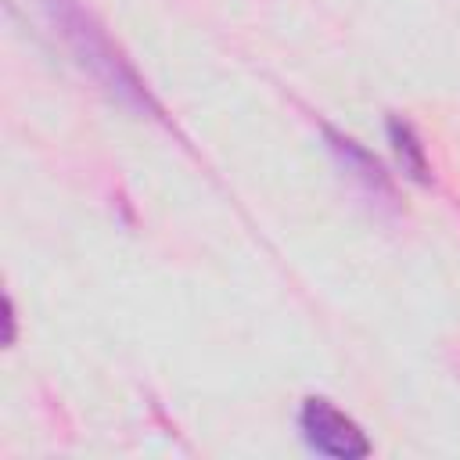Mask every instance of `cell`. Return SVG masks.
I'll use <instances>...</instances> for the list:
<instances>
[{"mask_svg":"<svg viewBox=\"0 0 460 460\" xmlns=\"http://www.w3.org/2000/svg\"><path fill=\"white\" fill-rule=\"evenodd\" d=\"M43 11L50 18V25L58 29V36L65 40V47L75 54V61L86 68V75L119 104H126L137 115L147 119H162V104L151 97V90L144 86V79L137 75V68L122 58V50L111 43V36L101 29V22L83 11L79 0H43Z\"/></svg>","mask_w":460,"mask_h":460,"instance_id":"cell-1","label":"cell"},{"mask_svg":"<svg viewBox=\"0 0 460 460\" xmlns=\"http://www.w3.org/2000/svg\"><path fill=\"white\" fill-rule=\"evenodd\" d=\"M298 428H302V438L309 442V449H316L323 456L359 460L370 453V438L363 435V428L323 395H309L302 402Z\"/></svg>","mask_w":460,"mask_h":460,"instance_id":"cell-2","label":"cell"},{"mask_svg":"<svg viewBox=\"0 0 460 460\" xmlns=\"http://www.w3.org/2000/svg\"><path fill=\"white\" fill-rule=\"evenodd\" d=\"M323 140H327L334 162H338L374 201H395V183H392V176L385 172V165H381L363 144H356L352 137H345V133H338V129H331V126H323Z\"/></svg>","mask_w":460,"mask_h":460,"instance_id":"cell-3","label":"cell"},{"mask_svg":"<svg viewBox=\"0 0 460 460\" xmlns=\"http://www.w3.org/2000/svg\"><path fill=\"white\" fill-rule=\"evenodd\" d=\"M385 129H388V144H392V151L399 158V169L417 183H431V162H428V151H424L417 129L399 115H392Z\"/></svg>","mask_w":460,"mask_h":460,"instance_id":"cell-4","label":"cell"},{"mask_svg":"<svg viewBox=\"0 0 460 460\" xmlns=\"http://www.w3.org/2000/svg\"><path fill=\"white\" fill-rule=\"evenodd\" d=\"M4 323H7V334H4V341L11 345V341H14V302H11V298H4Z\"/></svg>","mask_w":460,"mask_h":460,"instance_id":"cell-5","label":"cell"}]
</instances>
